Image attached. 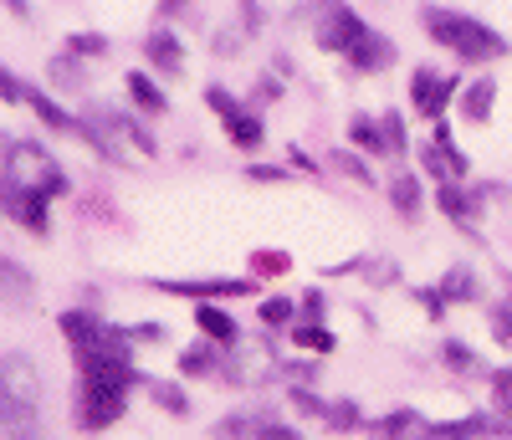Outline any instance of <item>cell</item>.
Returning a JSON list of instances; mask_svg holds the SVG:
<instances>
[{"label": "cell", "instance_id": "1", "mask_svg": "<svg viewBox=\"0 0 512 440\" xmlns=\"http://www.w3.org/2000/svg\"><path fill=\"white\" fill-rule=\"evenodd\" d=\"M62 333L77 348V369H82V410H77V425L82 430H103V425H113L123 415L128 389L139 384L134 359H128V343H134V338L103 328L88 313H67L62 318Z\"/></svg>", "mask_w": 512, "mask_h": 440}, {"label": "cell", "instance_id": "2", "mask_svg": "<svg viewBox=\"0 0 512 440\" xmlns=\"http://www.w3.org/2000/svg\"><path fill=\"white\" fill-rule=\"evenodd\" d=\"M425 31H431L441 47H451L461 62H492L507 52V41L497 31H487L472 16H456V11H425Z\"/></svg>", "mask_w": 512, "mask_h": 440}, {"label": "cell", "instance_id": "3", "mask_svg": "<svg viewBox=\"0 0 512 440\" xmlns=\"http://www.w3.org/2000/svg\"><path fill=\"white\" fill-rule=\"evenodd\" d=\"M6 190L52 200V195H62V169L41 154L36 144H11L6 149Z\"/></svg>", "mask_w": 512, "mask_h": 440}, {"label": "cell", "instance_id": "4", "mask_svg": "<svg viewBox=\"0 0 512 440\" xmlns=\"http://www.w3.org/2000/svg\"><path fill=\"white\" fill-rule=\"evenodd\" d=\"M205 103L221 113V128L231 134V144H236V149H262V123H256V113H251V108H241V103L226 93V87H210Z\"/></svg>", "mask_w": 512, "mask_h": 440}, {"label": "cell", "instance_id": "5", "mask_svg": "<svg viewBox=\"0 0 512 440\" xmlns=\"http://www.w3.org/2000/svg\"><path fill=\"white\" fill-rule=\"evenodd\" d=\"M369 26H359V16L349 11V6H338V0H328V6L318 11V47L323 52H354V41L364 36Z\"/></svg>", "mask_w": 512, "mask_h": 440}, {"label": "cell", "instance_id": "6", "mask_svg": "<svg viewBox=\"0 0 512 440\" xmlns=\"http://www.w3.org/2000/svg\"><path fill=\"white\" fill-rule=\"evenodd\" d=\"M451 93H456V77H441V72H431V67H420L415 82H410V98H415L420 118H436V123H441Z\"/></svg>", "mask_w": 512, "mask_h": 440}, {"label": "cell", "instance_id": "7", "mask_svg": "<svg viewBox=\"0 0 512 440\" xmlns=\"http://www.w3.org/2000/svg\"><path fill=\"white\" fill-rule=\"evenodd\" d=\"M420 164L431 169V174H441V180L451 185V180H461L466 174V154L446 139V128H436V139H431V149H420Z\"/></svg>", "mask_w": 512, "mask_h": 440}, {"label": "cell", "instance_id": "8", "mask_svg": "<svg viewBox=\"0 0 512 440\" xmlns=\"http://www.w3.org/2000/svg\"><path fill=\"white\" fill-rule=\"evenodd\" d=\"M497 435H512L507 420H451V425H431L425 440H497Z\"/></svg>", "mask_w": 512, "mask_h": 440}, {"label": "cell", "instance_id": "9", "mask_svg": "<svg viewBox=\"0 0 512 440\" xmlns=\"http://www.w3.org/2000/svg\"><path fill=\"white\" fill-rule=\"evenodd\" d=\"M369 430H374L379 440H425V435H431V425L420 420V410H395V415L374 420Z\"/></svg>", "mask_w": 512, "mask_h": 440}, {"label": "cell", "instance_id": "10", "mask_svg": "<svg viewBox=\"0 0 512 440\" xmlns=\"http://www.w3.org/2000/svg\"><path fill=\"white\" fill-rule=\"evenodd\" d=\"M349 62H354L359 72H379V67H390V62H395V47H390V41H384L379 31H364V36L354 41Z\"/></svg>", "mask_w": 512, "mask_h": 440}, {"label": "cell", "instance_id": "11", "mask_svg": "<svg viewBox=\"0 0 512 440\" xmlns=\"http://www.w3.org/2000/svg\"><path fill=\"white\" fill-rule=\"evenodd\" d=\"M164 292H185V297H241L251 282H159Z\"/></svg>", "mask_w": 512, "mask_h": 440}, {"label": "cell", "instance_id": "12", "mask_svg": "<svg viewBox=\"0 0 512 440\" xmlns=\"http://www.w3.org/2000/svg\"><path fill=\"white\" fill-rule=\"evenodd\" d=\"M492 93H497V82L492 77H477L472 87H466V98H461V113L472 118V123H487V108H492Z\"/></svg>", "mask_w": 512, "mask_h": 440}, {"label": "cell", "instance_id": "13", "mask_svg": "<svg viewBox=\"0 0 512 440\" xmlns=\"http://www.w3.org/2000/svg\"><path fill=\"white\" fill-rule=\"evenodd\" d=\"M195 323H200L205 338H216V343H231V338H236V318H226L221 307H210V302L195 313Z\"/></svg>", "mask_w": 512, "mask_h": 440}, {"label": "cell", "instance_id": "14", "mask_svg": "<svg viewBox=\"0 0 512 440\" xmlns=\"http://www.w3.org/2000/svg\"><path fill=\"white\" fill-rule=\"evenodd\" d=\"M149 57H154V67H164V72H180V62H185L180 41L169 36V31H154V36H149Z\"/></svg>", "mask_w": 512, "mask_h": 440}, {"label": "cell", "instance_id": "15", "mask_svg": "<svg viewBox=\"0 0 512 440\" xmlns=\"http://www.w3.org/2000/svg\"><path fill=\"white\" fill-rule=\"evenodd\" d=\"M128 98H134L144 113H164V93H159V87H154L149 77H139V72L128 77Z\"/></svg>", "mask_w": 512, "mask_h": 440}, {"label": "cell", "instance_id": "16", "mask_svg": "<svg viewBox=\"0 0 512 440\" xmlns=\"http://www.w3.org/2000/svg\"><path fill=\"white\" fill-rule=\"evenodd\" d=\"M390 195H395V210L400 215H415L420 210V180H415V174H400V180L390 185Z\"/></svg>", "mask_w": 512, "mask_h": 440}, {"label": "cell", "instance_id": "17", "mask_svg": "<svg viewBox=\"0 0 512 440\" xmlns=\"http://www.w3.org/2000/svg\"><path fill=\"white\" fill-rule=\"evenodd\" d=\"M210 364H216V348H210V343L185 348V359H180V369H185V374H210Z\"/></svg>", "mask_w": 512, "mask_h": 440}, {"label": "cell", "instance_id": "18", "mask_svg": "<svg viewBox=\"0 0 512 440\" xmlns=\"http://www.w3.org/2000/svg\"><path fill=\"white\" fill-rule=\"evenodd\" d=\"M441 210H446L451 220H472V200H466L456 185H446V190H441Z\"/></svg>", "mask_w": 512, "mask_h": 440}, {"label": "cell", "instance_id": "19", "mask_svg": "<svg viewBox=\"0 0 512 440\" xmlns=\"http://www.w3.org/2000/svg\"><path fill=\"white\" fill-rule=\"evenodd\" d=\"M149 389H154V400H159L164 410H175V415H185V410H190V405H185V394H180L175 384H149Z\"/></svg>", "mask_w": 512, "mask_h": 440}, {"label": "cell", "instance_id": "20", "mask_svg": "<svg viewBox=\"0 0 512 440\" xmlns=\"http://www.w3.org/2000/svg\"><path fill=\"white\" fill-rule=\"evenodd\" d=\"M441 297H477L472 272H451V277H446V287H441Z\"/></svg>", "mask_w": 512, "mask_h": 440}, {"label": "cell", "instance_id": "21", "mask_svg": "<svg viewBox=\"0 0 512 440\" xmlns=\"http://www.w3.org/2000/svg\"><path fill=\"white\" fill-rule=\"evenodd\" d=\"M323 420H328V425H338V430H349L359 415H354V405H349V400H338L333 410H323Z\"/></svg>", "mask_w": 512, "mask_h": 440}, {"label": "cell", "instance_id": "22", "mask_svg": "<svg viewBox=\"0 0 512 440\" xmlns=\"http://www.w3.org/2000/svg\"><path fill=\"white\" fill-rule=\"evenodd\" d=\"M297 343H303V348H318V354H328V348H333V338H328L323 328H297Z\"/></svg>", "mask_w": 512, "mask_h": 440}, {"label": "cell", "instance_id": "23", "mask_svg": "<svg viewBox=\"0 0 512 440\" xmlns=\"http://www.w3.org/2000/svg\"><path fill=\"white\" fill-rule=\"evenodd\" d=\"M446 359H451V369H461V374L477 364V354H472V348H466V343H446Z\"/></svg>", "mask_w": 512, "mask_h": 440}, {"label": "cell", "instance_id": "24", "mask_svg": "<svg viewBox=\"0 0 512 440\" xmlns=\"http://www.w3.org/2000/svg\"><path fill=\"white\" fill-rule=\"evenodd\" d=\"M492 394H497V410H512V369H502L492 379Z\"/></svg>", "mask_w": 512, "mask_h": 440}, {"label": "cell", "instance_id": "25", "mask_svg": "<svg viewBox=\"0 0 512 440\" xmlns=\"http://www.w3.org/2000/svg\"><path fill=\"white\" fill-rule=\"evenodd\" d=\"M492 333H497L502 343H512V292H507V302L497 307V323H492Z\"/></svg>", "mask_w": 512, "mask_h": 440}, {"label": "cell", "instance_id": "26", "mask_svg": "<svg viewBox=\"0 0 512 440\" xmlns=\"http://www.w3.org/2000/svg\"><path fill=\"white\" fill-rule=\"evenodd\" d=\"M262 318H267V323H287V318H292V302H287V297H272V302L262 307Z\"/></svg>", "mask_w": 512, "mask_h": 440}, {"label": "cell", "instance_id": "27", "mask_svg": "<svg viewBox=\"0 0 512 440\" xmlns=\"http://www.w3.org/2000/svg\"><path fill=\"white\" fill-rule=\"evenodd\" d=\"M72 52H93V57H103V52H108V41H103V36H72Z\"/></svg>", "mask_w": 512, "mask_h": 440}, {"label": "cell", "instance_id": "28", "mask_svg": "<svg viewBox=\"0 0 512 440\" xmlns=\"http://www.w3.org/2000/svg\"><path fill=\"white\" fill-rule=\"evenodd\" d=\"M256 440H297V435H292V430H282L277 420H267L262 430H256Z\"/></svg>", "mask_w": 512, "mask_h": 440}, {"label": "cell", "instance_id": "29", "mask_svg": "<svg viewBox=\"0 0 512 440\" xmlns=\"http://www.w3.org/2000/svg\"><path fill=\"white\" fill-rule=\"evenodd\" d=\"M57 82L62 87H77V62H57Z\"/></svg>", "mask_w": 512, "mask_h": 440}, {"label": "cell", "instance_id": "30", "mask_svg": "<svg viewBox=\"0 0 512 440\" xmlns=\"http://www.w3.org/2000/svg\"><path fill=\"white\" fill-rule=\"evenodd\" d=\"M175 6H185V0H164V11H175Z\"/></svg>", "mask_w": 512, "mask_h": 440}]
</instances>
